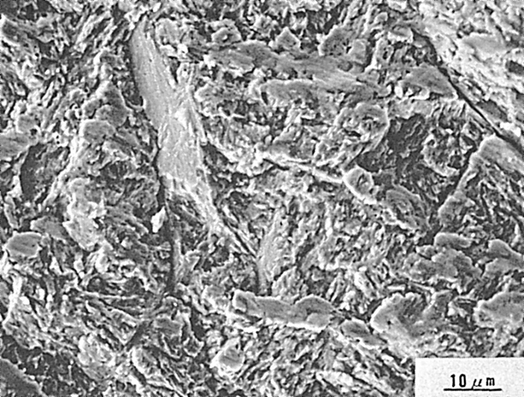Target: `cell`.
<instances>
[{
	"label": "cell",
	"mask_w": 524,
	"mask_h": 397,
	"mask_svg": "<svg viewBox=\"0 0 524 397\" xmlns=\"http://www.w3.org/2000/svg\"><path fill=\"white\" fill-rule=\"evenodd\" d=\"M31 143V139L24 133H11L1 137V156L7 159L15 156Z\"/></svg>",
	"instance_id": "6da1fadb"
},
{
	"label": "cell",
	"mask_w": 524,
	"mask_h": 397,
	"mask_svg": "<svg viewBox=\"0 0 524 397\" xmlns=\"http://www.w3.org/2000/svg\"><path fill=\"white\" fill-rule=\"evenodd\" d=\"M109 133V127L107 125L96 121L87 123L83 130L84 139L92 144L101 142Z\"/></svg>",
	"instance_id": "7a4b0ae2"
}]
</instances>
